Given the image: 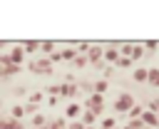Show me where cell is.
Here are the masks:
<instances>
[{
  "label": "cell",
  "mask_w": 159,
  "mask_h": 129,
  "mask_svg": "<svg viewBox=\"0 0 159 129\" xmlns=\"http://www.w3.org/2000/svg\"><path fill=\"white\" fill-rule=\"evenodd\" d=\"M82 109H89V112H94V114L99 117V114L104 112V97H102V94H89V97L84 99Z\"/></svg>",
  "instance_id": "2"
},
{
  "label": "cell",
  "mask_w": 159,
  "mask_h": 129,
  "mask_svg": "<svg viewBox=\"0 0 159 129\" xmlns=\"http://www.w3.org/2000/svg\"><path fill=\"white\" fill-rule=\"evenodd\" d=\"M139 122H142V127H147V129H159V117H157L154 112H149V109L142 112Z\"/></svg>",
  "instance_id": "4"
},
{
  "label": "cell",
  "mask_w": 159,
  "mask_h": 129,
  "mask_svg": "<svg viewBox=\"0 0 159 129\" xmlns=\"http://www.w3.org/2000/svg\"><path fill=\"white\" fill-rule=\"evenodd\" d=\"M57 102H60L57 97H50V99H47V104H50V107H57Z\"/></svg>",
  "instance_id": "28"
},
{
  "label": "cell",
  "mask_w": 159,
  "mask_h": 129,
  "mask_svg": "<svg viewBox=\"0 0 159 129\" xmlns=\"http://www.w3.org/2000/svg\"><path fill=\"white\" fill-rule=\"evenodd\" d=\"M134 104H137L134 97H132L129 92H122V94H117V99H114V112H117V114H127Z\"/></svg>",
  "instance_id": "1"
},
{
  "label": "cell",
  "mask_w": 159,
  "mask_h": 129,
  "mask_svg": "<svg viewBox=\"0 0 159 129\" xmlns=\"http://www.w3.org/2000/svg\"><path fill=\"white\" fill-rule=\"evenodd\" d=\"M20 47H22V52H25V55H27V52H30V55H35V52L40 50V40H27V42H22Z\"/></svg>",
  "instance_id": "10"
},
{
  "label": "cell",
  "mask_w": 159,
  "mask_h": 129,
  "mask_svg": "<svg viewBox=\"0 0 159 129\" xmlns=\"http://www.w3.org/2000/svg\"><path fill=\"white\" fill-rule=\"evenodd\" d=\"M10 117H12V119H20V122H22V117H25V109H22V104H15V107L10 109Z\"/></svg>",
  "instance_id": "18"
},
{
  "label": "cell",
  "mask_w": 159,
  "mask_h": 129,
  "mask_svg": "<svg viewBox=\"0 0 159 129\" xmlns=\"http://www.w3.org/2000/svg\"><path fill=\"white\" fill-rule=\"evenodd\" d=\"M30 69H32L35 74H50V72H52V64H50L47 57H37V60L30 64Z\"/></svg>",
  "instance_id": "3"
},
{
  "label": "cell",
  "mask_w": 159,
  "mask_h": 129,
  "mask_svg": "<svg viewBox=\"0 0 159 129\" xmlns=\"http://www.w3.org/2000/svg\"><path fill=\"white\" fill-rule=\"evenodd\" d=\"M157 50H159V40H157Z\"/></svg>",
  "instance_id": "29"
},
{
  "label": "cell",
  "mask_w": 159,
  "mask_h": 129,
  "mask_svg": "<svg viewBox=\"0 0 159 129\" xmlns=\"http://www.w3.org/2000/svg\"><path fill=\"white\" fill-rule=\"evenodd\" d=\"M107 87H109V82H107V79H97V82L92 84V94H102V97H104Z\"/></svg>",
  "instance_id": "14"
},
{
  "label": "cell",
  "mask_w": 159,
  "mask_h": 129,
  "mask_svg": "<svg viewBox=\"0 0 159 129\" xmlns=\"http://www.w3.org/2000/svg\"><path fill=\"white\" fill-rule=\"evenodd\" d=\"M114 67H119V69H127V67H132V60H129V57H117Z\"/></svg>",
  "instance_id": "21"
},
{
  "label": "cell",
  "mask_w": 159,
  "mask_h": 129,
  "mask_svg": "<svg viewBox=\"0 0 159 129\" xmlns=\"http://www.w3.org/2000/svg\"><path fill=\"white\" fill-rule=\"evenodd\" d=\"M144 57V47L142 45H132V62L134 60H142Z\"/></svg>",
  "instance_id": "20"
},
{
  "label": "cell",
  "mask_w": 159,
  "mask_h": 129,
  "mask_svg": "<svg viewBox=\"0 0 159 129\" xmlns=\"http://www.w3.org/2000/svg\"><path fill=\"white\" fill-rule=\"evenodd\" d=\"M144 45H147V50H157V40H147Z\"/></svg>",
  "instance_id": "26"
},
{
  "label": "cell",
  "mask_w": 159,
  "mask_h": 129,
  "mask_svg": "<svg viewBox=\"0 0 159 129\" xmlns=\"http://www.w3.org/2000/svg\"><path fill=\"white\" fill-rule=\"evenodd\" d=\"M122 129H129V124H127V127H122Z\"/></svg>",
  "instance_id": "30"
},
{
  "label": "cell",
  "mask_w": 159,
  "mask_h": 129,
  "mask_svg": "<svg viewBox=\"0 0 159 129\" xmlns=\"http://www.w3.org/2000/svg\"><path fill=\"white\" fill-rule=\"evenodd\" d=\"M7 57H10V62H12V64H17V67H22V60H25V52H22V47H20V45H15V47L10 50V55H7Z\"/></svg>",
  "instance_id": "7"
},
{
  "label": "cell",
  "mask_w": 159,
  "mask_h": 129,
  "mask_svg": "<svg viewBox=\"0 0 159 129\" xmlns=\"http://www.w3.org/2000/svg\"><path fill=\"white\" fill-rule=\"evenodd\" d=\"M119 124H117V119L114 117H104L99 124H97V129H117Z\"/></svg>",
  "instance_id": "15"
},
{
  "label": "cell",
  "mask_w": 159,
  "mask_h": 129,
  "mask_svg": "<svg viewBox=\"0 0 159 129\" xmlns=\"http://www.w3.org/2000/svg\"><path fill=\"white\" fill-rule=\"evenodd\" d=\"M40 52L52 55V52H55V42H52V40H42V42H40Z\"/></svg>",
  "instance_id": "16"
},
{
  "label": "cell",
  "mask_w": 159,
  "mask_h": 129,
  "mask_svg": "<svg viewBox=\"0 0 159 129\" xmlns=\"http://www.w3.org/2000/svg\"><path fill=\"white\" fill-rule=\"evenodd\" d=\"M45 124H47V117L45 114H32V127L35 129H42Z\"/></svg>",
  "instance_id": "17"
},
{
  "label": "cell",
  "mask_w": 159,
  "mask_h": 129,
  "mask_svg": "<svg viewBox=\"0 0 159 129\" xmlns=\"http://www.w3.org/2000/svg\"><path fill=\"white\" fill-rule=\"evenodd\" d=\"M89 50V42H80V52H87Z\"/></svg>",
  "instance_id": "27"
},
{
  "label": "cell",
  "mask_w": 159,
  "mask_h": 129,
  "mask_svg": "<svg viewBox=\"0 0 159 129\" xmlns=\"http://www.w3.org/2000/svg\"><path fill=\"white\" fill-rule=\"evenodd\" d=\"M84 57H87L89 64H99V62H102V47H99V45H89V50H87Z\"/></svg>",
  "instance_id": "5"
},
{
  "label": "cell",
  "mask_w": 159,
  "mask_h": 129,
  "mask_svg": "<svg viewBox=\"0 0 159 129\" xmlns=\"http://www.w3.org/2000/svg\"><path fill=\"white\" fill-rule=\"evenodd\" d=\"M42 99H45V97H42V92H32V94L27 97V104H35V107H37Z\"/></svg>",
  "instance_id": "22"
},
{
  "label": "cell",
  "mask_w": 159,
  "mask_h": 129,
  "mask_svg": "<svg viewBox=\"0 0 159 129\" xmlns=\"http://www.w3.org/2000/svg\"><path fill=\"white\" fill-rule=\"evenodd\" d=\"M142 112H144V107H142V104H134V107L127 112V114H129V122H132V119H139V117H142Z\"/></svg>",
  "instance_id": "19"
},
{
  "label": "cell",
  "mask_w": 159,
  "mask_h": 129,
  "mask_svg": "<svg viewBox=\"0 0 159 129\" xmlns=\"http://www.w3.org/2000/svg\"><path fill=\"white\" fill-rule=\"evenodd\" d=\"M147 84L149 87H159V67H149L147 69Z\"/></svg>",
  "instance_id": "9"
},
{
  "label": "cell",
  "mask_w": 159,
  "mask_h": 129,
  "mask_svg": "<svg viewBox=\"0 0 159 129\" xmlns=\"http://www.w3.org/2000/svg\"><path fill=\"white\" fill-rule=\"evenodd\" d=\"M147 69H149V67H137V69L132 72L134 82H139V84H147Z\"/></svg>",
  "instance_id": "13"
},
{
  "label": "cell",
  "mask_w": 159,
  "mask_h": 129,
  "mask_svg": "<svg viewBox=\"0 0 159 129\" xmlns=\"http://www.w3.org/2000/svg\"><path fill=\"white\" fill-rule=\"evenodd\" d=\"M117 57H119V52H117V47H107V50H102V60H107V62H117Z\"/></svg>",
  "instance_id": "12"
},
{
  "label": "cell",
  "mask_w": 159,
  "mask_h": 129,
  "mask_svg": "<svg viewBox=\"0 0 159 129\" xmlns=\"http://www.w3.org/2000/svg\"><path fill=\"white\" fill-rule=\"evenodd\" d=\"M75 94H80V87H75V84H60V97H75Z\"/></svg>",
  "instance_id": "11"
},
{
  "label": "cell",
  "mask_w": 159,
  "mask_h": 129,
  "mask_svg": "<svg viewBox=\"0 0 159 129\" xmlns=\"http://www.w3.org/2000/svg\"><path fill=\"white\" fill-rule=\"evenodd\" d=\"M80 114H82V104H77V102L67 104V109H65V119H67V122H72V119H80Z\"/></svg>",
  "instance_id": "6"
},
{
  "label": "cell",
  "mask_w": 159,
  "mask_h": 129,
  "mask_svg": "<svg viewBox=\"0 0 159 129\" xmlns=\"http://www.w3.org/2000/svg\"><path fill=\"white\" fill-rule=\"evenodd\" d=\"M75 57H77L75 50H62V52H60V60H75Z\"/></svg>",
  "instance_id": "23"
},
{
  "label": "cell",
  "mask_w": 159,
  "mask_h": 129,
  "mask_svg": "<svg viewBox=\"0 0 159 129\" xmlns=\"http://www.w3.org/2000/svg\"><path fill=\"white\" fill-rule=\"evenodd\" d=\"M72 62H75V67H84V64H87V57H84V55H77Z\"/></svg>",
  "instance_id": "24"
},
{
  "label": "cell",
  "mask_w": 159,
  "mask_h": 129,
  "mask_svg": "<svg viewBox=\"0 0 159 129\" xmlns=\"http://www.w3.org/2000/svg\"><path fill=\"white\" fill-rule=\"evenodd\" d=\"M97 114L94 112H89V109H82V114H80V122L84 124V127H97Z\"/></svg>",
  "instance_id": "8"
},
{
  "label": "cell",
  "mask_w": 159,
  "mask_h": 129,
  "mask_svg": "<svg viewBox=\"0 0 159 129\" xmlns=\"http://www.w3.org/2000/svg\"><path fill=\"white\" fill-rule=\"evenodd\" d=\"M67 129H84V124L80 119H72V122H67Z\"/></svg>",
  "instance_id": "25"
}]
</instances>
